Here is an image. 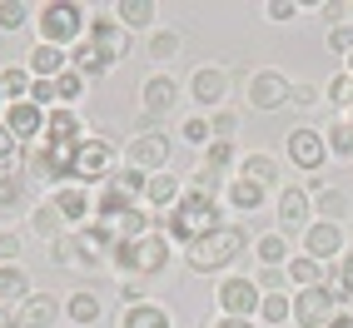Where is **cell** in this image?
Wrapping results in <instances>:
<instances>
[{"label": "cell", "mask_w": 353, "mask_h": 328, "mask_svg": "<svg viewBox=\"0 0 353 328\" xmlns=\"http://www.w3.org/2000/svg\"><path fill=\"white\" fill-rule=\"evenodd\" d=\"M328 100H343V105H353V75H339L334 85H328Z\"/></svg>", "instance_id": "7dc6e473"}, {"label": "cell", "mask_w": 353, "mask_h": 328, "mask_svg": "<svg viewBox=\"0 0 353 328\" xmlns=\"http://www.w3.org/2000/svg\"><path fill=\"white\" fill-rule=\"evenodd\" d=\"M209 229H219V199H214V194H199V189L184 184V194L174 199V209L159 219V234H164L170 244H184V249H190L194 239H204Z\"/></svg>", "instance_id": "6da1fadb"}, {"label": "cell", "mask_w": 353, "mask_h": 328, "mask_svg": "<svg viewBox=\"0 0 353 328\" xmlns=\"http://www.w3.org/2000/svg\"><path fill=\"white\" fill-rule=\"evenodd\" d=\"M323 20H334V25H343V15H348V6H343V0H323Z\"/></svg>", "instance_id": "816d5d0a"}, {"label": "cell", "mask_w": 353, "mask_h": 328, "mask_svg": "<svg viewBox=\"0 0 353 328\" xmlns=\"http://www.w3.org/2000/svg\"><path fill=\"white\" fill-rule=\"evenodd\" d=\"M30 298V278H26V269L20 264H0V309H20V303Z\"/></svg>", "instance_id": "2e32d148"}, {"label": "cell", "mask_w": 353, "mask_h": 328, "mask_svg": "<svg viewBox=\"0 0 353 328\" xmlns=\"http://www.w3.org/2000/svg\"><path fill=\"white\" fill-rule=\"evenodd\" d=\"M309 194H303V189H294V184H289V189L284 194H279V234H294V229H309L314 224V214H309Z\"/></svg>", "instance_id": "9a60e30c"}, {"label": "cell", "mask_w": 353, "mask_h": 328, "mask_svg": "<svg viewBox=\"0 0 353 328\" xmlns=\"http://www.w3.org/2000/svg\"><path fill=\"white\" fill-rule=\"evenodd\" d=\"M100 314H105V303L90 294V289H75V294L65 298V318H70V323H80V328L100 323Z\"/></svg>", "instance_id": "7402d4cb"}, {"label": "cell", "mask_w": 353, "mask_h": 328, "mask_svg": "<svg viewBox=\"0 0 353 328\" xmlns=\"http://www.w3.org/2000/svg\"><path fill=\"white\" fill-rule=\"evenodd\" d=\"M26 6H20V0H0V30H6V35H15L20 25H26Z\"/></svg>", "instance_id": "b9f144b4"}, {"label": "cell", "mask_w": 353, "mask_h": 328, "mask_svg": "<svg viewBox=\"0 0 353 328\" xmlns=\"http://www.w3.org/2000/svg\"><path fill=\"white\" fill-rule=\"evenodd\" d=\"M314 209H319L323 224H343V219H348V194H339V189H319V194H314Z\"/></svg>", "instance_id": "f1b7e54d"}, {"label": "cell", "mask_w": 353, "mask_h": 328, "mask_svg": "<svg viewBox=\"0 0 353 328\" xmlns=\"http://www.w3.org/2000/svg\"><path fill=\"white\" fill-rule=\"evenodd\" d=\"M120 328H170V314L154 309V303H134V309H125Z\"/></svg>", "instance_id": "1f68e13d"}, {"label": "cell", "mask_w": 353, "mask_h": 328, "mask_svg": "<svg viewBox=\"0 0 353 328\" xmlns=\"http://www.w3.org/2000/svg\"><path fill=\"white\" fill-rule=\"evenodd\" d=\"M85 45L105 65H114V60H125V50H130V30L120 25V20H90V25H85Z\"/></svg>", "instance_id": "8992f818"}, {"label": "cell", "mask_w": 353, "mask_h": 328, "mask_svg": "<svg viewBox=\"0 0 353 328\" xmlns=\"http://www.w3.org/2000/svg\"><path fill=\"white\" fill-rule=\"evenodd\" d=\"M45 139H50V145H75V139H85V130H80V114L75 110H50L45 114Z\"/></svg>", "instance_id": "ac0fdd59"}, {"label": "cell", "mask_w": 353, "mask_h": 328, "mask_svg": "<svg viewBox=\"0 0 353 328\" xmlns=\"http://www.w3.org/2000/svg\"><path fill=\"white\" fill-rule=\"evenodd\" d=\"M348 70H353V55H348Z\"/></svg>", "instance_id": "91938a15"}, {"label": "cell", "mask_w": 353, "mask_h": 328, "mask_svg": "<svg viewBox=\"0 0 353 328\" xmlns=\"http://www.w3.org/2000/svg\"><path fill=\"white\" fill-rule=\"evenodd\" d=\"M30 70H20V65H10V70H0V90H6V100L10 105H20V100H30Z\"/></svg>", "instance_id": "4dcf8cb0"}, {"label": "cell", "mask_w": 353, "mask_h": 328, "mask_svg": "<svg viewBox=\"0 0 353 328\" xmlns=\"http://www.w3.org/2000/svg\"><path fill=\"white\" fill-rule=\"evenodd\" d=\"M105 184H110V189H120V194H130V199L139 204V199H145L150 174H145V170H134V164H125V170H110V179H105Z\"/></svg>", "instance_id": "cb8c5ba5"}, {"label": "cell", "mask_w": 353, "mask_h": 328, "mask_svg": "<svg viewBox=\"0 0 353 328\" xmlns=\"http://www.w3.org/2000/svg\"><path fill=\"white\" fill-rule=\"evenodd\" d=\"M179 45H184V40H179V30H154V35H150V60L170 65V60L179 55Z\"/></svg>", "instance_id": "d6a6232c"}, {"label": "cell", "mask_w": 353, "mask_h": 328, "mask_svg": "<svg viewBox=\"0 0 353 328\" xmlns=\"http://www.w3.org/2000/svg\"><path fill=\"white\" fill-rule=\"evenodd\" d=\"M139 100H145V114H150V120L170 114V110H174V100H179L174 75H170V70H154V75L145 80V90H139Z\"/></svg>", "instance_id": "8fae6325"}, {"label": "cell", "mask_w": 353, "mask_h": 328, "mask_svg": "<svg viewBox=\"0 0 353 328\" xmlns=\"http://www.w3.org/2000/svg\"><path fill=\"white\" fill-rule=\"evenodd\" d=\"M244 244H249V234H244L239 224H219V229H209L204 239L190 244V269H194V274L229 269V264L244 254Z\"/></svg>", "instance_id": "7a4b0ae2"}, {"label": "cell", "mask_w": 353, "mask_h": 328, "mask_svg": "<svg viewBox=\"0 0 353 328\" xmlns=\"http://www.w3.org/2000/svg\"><path fill=\"white\" fill-rule=\"evenodd\" d=\"M264 303V289L254 278H224L219 284V309L224 318H254V309Z\"/></svg>", "instance_id": "9c48e42d"}, {"label": "cell", "mask_w": 353, "mask_h": 328, "mask_svg": "<svg viewBox=\"0 0 353 328\" xmlns=\"http://www.w3.org/2000/svg\"><path fill=\"white\" fill-rule=\"evenodd\" d=\"M20 259V234H0V264H15Z\"/></svg>", "instance_id": "c3c4849f"}, {"label": "cell", "mask_w": 353, "mask_h": 328, "mask_svg": "<svg viewBox=\"0 0 353 328\" xmlns=\"http://www.w3.org/2000/svg\"><path fill=\"white\" fill-rule=\"evenodd\" d=\"M328 328H353V314H348V309H339V314H334V323H328Z\"/></svg>", "instance_id": "9f6ffc18"}, {"label": "cell", "mask_w": 353, "mask_h": 328, "mask_svg": "<svg viewBox=\"0 0 353 328\" xmlns=\"http://www.w3.org/2000/svg\"><path fill=\"white\" fill-rule=\"evenodd\" d=\"M20 199H26V179H20V174H6V170H0V209H15Z\"/></svg>", "instance_id": "60d3db41"}, {"label": "cell", "mask_w": 353, "mask_h": 328, "mask_svg": "<svg viewBox=\"0 0 353 328\" xmlns=\"http://www.w3.org/2000/svg\"><path fill=\"white\" fill-rule=\"evenodd\" d=\"M179 194H184V184L170 179V174H150V184H145V199H150L154 209H174Z\"/></svg>", "instance_id": "d4e9b609"}, {"label": "cell", "mask_w": 353, "mask_h": 328, "mask_svg": "<svg viewBox=\"0 0 353 328\" xmlns=\"http://www.w3.org/2000/svg\"><path fill=\"white\" fill-rule=\"evenodd\" d=\"M314 95H319V90H314V85H303V80L289 90V100H294V105H314Z\"/></svg>", "instance_id": "f5cc1de1"}, {"label": "cell", "mask_w": 353, "mask_h": 328, "mask_svg": "<svg viewBox=\"0 0 353 328\" xmlns=\"http://www.w3.org/2000/svg\"><path fill=\"white\" fill-rule=\"evenodd\" d=\"M120 298H125V309H134V303H145V294H139V284H125V289H120Z\"/></svg>", "instance_id": "db71d44e"}, {"label": "cell", "mask_w": 353, "mask_h": 328, "mask_svg": "<svg viewBox=\"0 0 353 328\" xmlns=\"http://www.w3.org/2000/svg\"><path fill=\"white\" fill-rule=\"evenodd\" d=\"M348 15H353V6H348Z\"/></svg>", "instance_id": "6125c7cd"}, {"label": "cell", "mask_w": 353, "mask_h": 328, "mask_svg": "<svg viewBox=\"0 0 353 328\" xmlns=\"http://www.w3.org/2000/svg\"><path fill=\"white\" fill-rule=\"evenodd\" d=\"M234 130H239V114H234V110H214V120H209V139L234 145Z\"/></svg>", "instance_id": "ab89813d"}, {"label": "cell", "mask_w": 353, "mask_h": 328, "mask_svg": "<svg viewBox=\"0 0 353 328\" xmlns=\"http://www.w3.org/2000/svg\"><path fill=\"white\" fill-rule=\"evenodd\" d=\"M343 249H348V244H343V224H323V219H314L309 229H303V254H309V259L334 264Z\"/></svg>", "instance_id": "30bf717a"}, {"label": "cell", "mask_w": 353, "mask_h": 328, "mask_svg": "<svg viewBox=\"0 0 353 328\" xmlns=\"http://www.w3.org/2000/svg\"><path fill=\"white\" fill-rule=\"evenodd\" d=\"M6 130L20 139V145H35V134H45V110L20 100V105H6Z\"/></svg>", "instance_id": "4fadbf2b"}, {"label": "cell", "mask_w": 353, "mask_h": 328, "mask_svg": "<svg viewBox=\"0 0 353 328\" xmlns=\"http://www.w3.org/2000/svg\"><path fill=\"white\" fill-rule=\"evenodd\" d=\"M254 254L264 259V269H284L289 264V239L284 234H264V239L254 244Z\"/></svg>", "instance_id": "f546056e"}, {"label": "cell", "mask_w": 353, "mask_h": 328, "mask_svg": "<svg viewBox=\"0 0 353 328\" xmlns=\"http://www.w3.org/2000/svg\"><path fill=\"white\" fill-rule=\"evenodd\" d=\"M55 209H60V219H85L90 214V194H85V184H65V189H55Z\"/></svg>", "instance_id": "603a6c76"}, {"label": "cell", "mask_w": 353, "mask_h": 328, "mask_svg": "<svg viewBox=\"0 0 353 328\" xmlns=\"http://www.w3.org/2000/svg\"><path fill=\"white\" fill-rule=\"evenodd\" d=\"M289 278H294L299 289H314V284H323V264L319 259H294L289 264Z\"/></svg>", "instance_id": "8d00e7d4"}, {"label": "cell", "mask_w": 353, "mask_h": 328, "mask_svg": "<svg viewBox=\"0 0 353 328\" xmlns=\"http://www.w3.org/2000/svg\"><path fill=\"white\" fill-rule=\"evenodd\" d=\"M239 179H249V184H259V189H269V184L279 179V164H274L269 154H249V159L239 164Z\"/></svg>", "instance_id": "484cf974"}, {"label": "cell", "mask_w": 353, "mask_h": 328, "mask_svg": "<svg viewBox=\"0 0 353 328\" xmlns=\"http://www.w3.org/2000/svg\"><path fill=\"white\" fill-rule=\"evenodd\" d=\"M264 194H269V189H259V184H249V179H234V184H229L234 209H259V204H264Z\"/></svg>", "instance_id": "e575fe53"}, {"label": "cell", "mask_w": 353, "mask_h": 328, "mask_svg": "<svg viewBox=\"0 0 353 328\" xmlns=\"http://www.w3.org/2000/svg\"><path fill=\"white\" fill-rule=\"evenodd\" d=\"M284 145H289V159L299 164L303 174H314V170H323V159H328V139H323L319 130H309V125H299V130H289V134H284Z\"/></svg>", "instance_id": "52a82bcc"}, {"label": "cell", "mask_w": 353, "mask_h": 328, "mask_svg": "<svg viewBox=\"0 0 353 328\" xmlns=\"http://www.w3.org/2000/svg\"><path fill=\"white\" fill-rule=\"evenodd\" d=\"M259 318L264 323H289L294 318V303L284 294H264V303H259Z\"/></svg>", "instance_id": "836d02e7"}, {"label": "cell", "mask_w": 353, "mask_h": 328, "mask_svg": "<svg viewBox=\"0 0 353 328\" xmlns=\"http://www.w3.org/2000/svg\"><path fill=\"white\" fill-rule=\"evenodd\" d=\"M65 70H70V55L60 50V45H35V50H30V75L35 80H60L65 75Z\"/></svg>", "instance_id": "e0dca14e"}, {"label": "cell", "mask_w": 353, "mask_h": 328, "mask_svg": "<svg viewBox=\"0 0 353 328\" xmlns=\"http://www.w3.org/2000/svg\"><path fill=\"white\" fill-rule=\"evenodd\" d=\"M85 25H90L85 10L70 6V0H50V6L40 10V40L45 45H60V50H65V45H75L85 35Z\"/></svg>", "instance_id": "3957f363"}, {"label": "cell", "mask_w": 353, "mask_h": 328, "mask_svg": "<svg viewBox=\"0 0 353 328\" xmlns=\"http://www.w3.org/2000/svg\"><path fill=\"white\" fill-rule=\"evenodd\" d=\"M269 15L274 20H294L299 15V0H269Z\"/></svg>", "instance_id": "f907efd6"}, {"label": "cell", "mask_w": 353, "mask_h": 328, "mask_svg": "<svg viewBox=\"0 0 353 328\" xmlns=\"http://www.w3.org/2000/svg\"><path fill=\"white\" fill-rule=\"evenodd\" d=\"M214 328H254V323H249V318H219Z\"/></svg>", "instance_id": "6f0895ef"}, {"label": "cell", "mask_w": 353, "mask_h": 328, "mask_svg": "<svg viewBox=\"0 0 353 328\" xmlns=\"http://www.w3.org/2000/svg\"><path fill=\"white\" fill-rule=\"evenodd\" d=\"M234 164V145H224V139H209V150H204V170L209 174H224Z\"/></svg>", "instance_id": "f35d334b"}, {"label": "cell", "mask_w": 353, "mask_h": 328, "mask_svg": "<svg viewBox=\"0 0 353 328\" xmlns=\"http://www.w3.org/2000/svg\"><path fill=\"white\" fill-rule=\"evenodd\" d=\"M184 139H190V145H204V150H209V120H184Z\"/></svg>", "instance_id": "bcb514c9"}, {"label": "cell", "mask_w": 353, "mask_h": 328, "mask_svg": "<svg viewBox=\"0 0 353 328\" xmlns=\"http://www.w3.org/2000/svg\"><path fill=\"white\" fill-rule=\"evenodd\" d=\"M114 15H120L125 30H145L150 20H154V0H120V6H114Z\"/></svg>", "instance_id": "83f0119b"}, {"label": "cell", "mask_w": 353, "mask_h": 328, "mask_svg": "<svg viewBox=\"0 0 353 328\" xmlns=\"http://www.w3.org/2000/svg\"><path fill=\"white\" fill-rule=\"evenodd\" d=\"M55 100H60V95H55V80H35V85H30V105L45 110V105H55Z\"/></svg>", "instance_id": "f6af8a7d"}, {"label": "cell", "mask_w": 353, "mask_h": 328, "mask_svg": "<svg viewBox=\"0 0 353 328\" xmlns=\"http://www.w3.org/2000/svg\"><path fill=\"white\" fill-rule=\"evenodd\" d=\"M0 328H15V314L10 309H0Z\"/></svg>", "instance_id": "680465c9"}, {"label": "cell", "mask_w": 353, "mask_h": 328, "mask_svg": "<svg viewBox=\"0 0 353 328\" xmlns=\"http://www.w3.org/2000/svg\"><path fill=\"white\" fill-rule=\"evenodd\" d=\"M323 139H328V150H334L339 159H353V120H339Z\"/></svg>", "instance_id": "74e56055"}, {"label": "cell", "mask_w": 353, "mask_h": 328, "mask_svg": "<svg viewBox=\"0 0 353 328\" xmlns=\"http://www.w3.org/2000/svg\"><path fill=\"white\" fill-rule=\"evenodd\" d=\"M0 100H6V90H0Z\"/></svg>", "instance_id": "94428289"}, {"label": "cell", "mask_w": 353, "mask_h": 328, "mask_svg": "<svg viewBox=\"0 0 353 328\" xmlns=\"http://www.w3.org/2000/svg\"><path fill=\"white\" fill-rule=\"evenodd\" d=\"M339 309H343V303L334 298V289H328V284L299 289V298H294V323H299V328H328Z\"/></svg>", "instance_id": "277c9868"}, {"label": "cell", "mask_w": 353, "mask_h": 328, "mask_svg": "<svg viewBox=\"0 0 353 328\" xmlns=\"http://www.w3.org/2000/svg\"><path fill=\"white\" fill-rule=\"evenodd\" d=\"M80 90H85V75H80V70H65V75L55 80V95H60V100H80Z\"/></svg>", "instance_id": "7bdbcfd3"}, {"label": "cell", "mask_w": 353, "mask_h": 328, "mask_svg": "<svg viewBox=\"0 0 353 328\" xmlns=\"http://www.w3.org/2000/svg\"><path fill=\"white\" fill-rule=\"evenodd\" d=\"M55 323H60L55 294H30V298L15 309V328H55Z\"/></svg>", "instance_id": "5bb4252c"}, {"label": "cell", "mask_w": 353, "mask_h": 328, "mask_svg": "<svg viewBox=\"0 0 353 328\" xmlns=\"http://www.w3.org/2000/svg\"><path fill=\"white\" fill-rule=\"evenodd\" d=\"M110 139H80L75 145V170H70V179H80V184H95V179H110Z\"/></svg>", "instance_id": "ba28073f"}, {"label": "cell", "mask_w": 353, "mask_h": 328, "mask_svg": "<svg viewBox=\"0 0 353 328\" xmlns=\"http://www.w3.org/2000/svg\"><path fill=\"white\" fill-rule=\"evenodd\" d=\"M279 278H284V269H264V274H259V289H264V294H269V289L279 284Z\"/></svg>", "instance_id": "11a10c76"}, {"label": "cell", "mask_w": 353, "mask_h": 328, "mask_svg": "<svg viewBox=\"0 0 353 328\" xmlns=\"http://www.w3.org/2000/svg\"><path fill=\"white\" fill-rule=\"evenodd\" d=\"M170 134H159V130H145V134H134L130 145H125V164H134V170H145V174H159L164 164H170Z\"/></svg>", "instance_id": "5b68a950"}, {"label": "cell", "mask_w": 353, "mask_h": 328, "mask_svg": "<svg viewBox=\"0 0 353 328\" xmlns=\"http://www.w3.org/2000/svg\"><path fill=\"white\" fill-rule=\"evenodd\" d=\"M328 50H334V55H353V25H334V30H328Z\"/></svg>", "instance_id": "ee69618b"}, {"label": "cell", "mask_w": 353, "mask_h": 328, "mask_svg": "<svg viewBox=\"0 0 353 328\" xmlns=\"http://www.w3.org/2000/svg\"><path fill=\"white\" fill-rule=\"evenodd\" d=\"M224 90H229V80H224V70H214V65L194 70V80H190V95H194L199 105H219Z\"/></svg>", "instance_id": "44dd1931"}, {"label": "cell", "mask_w": 353, "mask_h": 328, "mask_svg": "<svg viewBox=\"0 0 353 328\" xmlns=\"http://www.w3.org/2000/svg\"><path fill=\"white\" fill-rule=\"evenodd\" d=\"M30 229L40 234V239H60V229H65V219H60V209H55V199H45V204H35V214H30Z\"/></svg>", "instance_id": "4316f807"}, {"label": "cell", "mask_w": 353, "mask_h": 328, "mask_svg": "<svg viewBox=\"0 0 353 328\" xmlns=\"http://www.w3.org/2000/svg\"><path fill=\"white\" fill-rule=\"evenodd\" d=\"M289 80L279 75V70H259V75L249 80V100H254V110H279V105H289Z\"/></svg>", "instance_id": "7c38bea8"}, {"label": "cell", "mask_w": 353, "mask_h": 328, "mask_svg": "<svg viewBox=\"0 0 353 328\" xmlns=\"http://www.w3.org/2000/svg\"><path fill=\"white\" fill-rule=\"evenodd\" d=\"M15 150H20V139L6 130V120H0V164H10V159H15Z\"/></svg>", "instance_id": "681fc988"}, {"label": "cell", "mask_w": 353, "mask_h": 328, "mask_svg": "<svg viewBox=\"0 0 353 328\" xmlns=\"http://www.w3.org/2000/svg\"><path fill=\"white\" fill-rule=\"evenodd\" d=\"M50 259H55V264H65V269H80V264H85V254H80V239L60 234V239L50 244Z\"/></svg>", "instance_id": "d590c367"}, {"label": "cell", "mask_w": 353, "mask_h": 328, "mask_svg": "<svg viewBox=\"0 0 353 328\" xmlns=\"http://www.w3.org/2000/svg\"><path fill=\"white\" fill-rule=\"evenodd\" d=\"M348 120H353V114H348Z\"/></svg>", "instance_id": "be15d7a7"}, {"label": "cell", "mask_w": 353, "mask_h": 328, "mask_svg": "<svg viewBox=\"0 0 353 328\" xmlns=\"http://www.w3.org/2000/svg\"><path fill=\"white\" fill-rule=\"evenodd\" d=\"M164 259H170V239H164L159 229L150 234V239H139V244H134V274H159Z\"/></svg>", "instance_id": "ffe728a7"}, {"label": "cell", "mask_w": 353, "mask_h": 328, "mask_svg": "<svg viewBox=\"0 0 353 328\" xmlns=\"http://www.w3.org/2000/svg\"><path fill=\"white\" fill-rule=\"evenodd\" d=\"M323 284L328 289H334V298L343 303V309H348V303H353V244L339 254V259L334 264H328V274H323Z\"/></svg>", "instance_id": "d6986e66"}]
</instances>
